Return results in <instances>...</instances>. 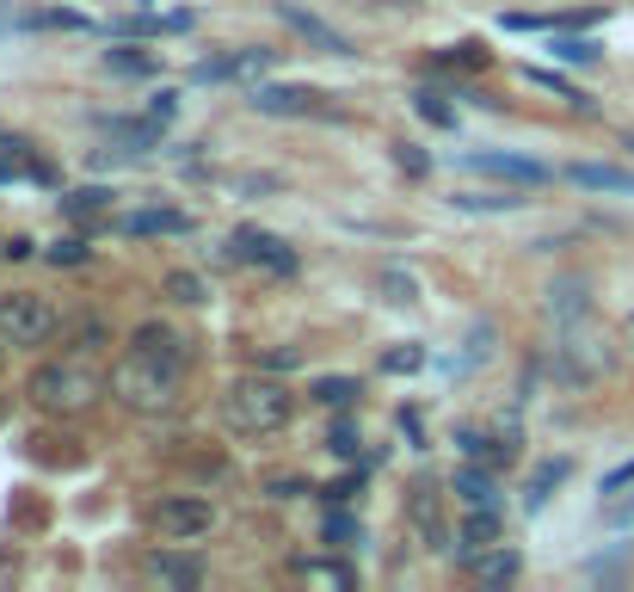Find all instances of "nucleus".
Masks as SVG:
<instances>
[{
  "instance_id": "1",
  "label": "nucleus",
  "mask_w": 634,
  "mask_h": 592,
  "mask_svg": "<svg viewBox=\"0 0 634 592\" xmlns=\"http://www.w3.org/2000/svg\"><path fill=\"white\" fill-rule=\"evenodd\" d=\"M179 352H148V346H130V359L111 371V395L124 407H136V414H160V407H173V395H179Z\"/></svg>"
},
{
  "instance_id": "2",
  "label": "nucleus",
  "mask_w": 634,
  "mask_h": 592,
  "mask_svg": "<svg viewBox=\"0 0 634 592\" xmlns=\"http://www.w3.org/2000/svg\"><path fill=\"white\" fill-rule=\"evenodd\" d=\"M290 414H296V395L283 390L278 376H241L229 395H222V420L234 426L241 438H271V432H283L290 426Z\"/></svg>"
},
{
  "instance_id": "3",
  "label": "nucleus",
  "mask_w": 634,
  "mask_h": 592,
  "mask_svg": "<svg viewBox=\"0 0 634 592\" xmlns=\"http://www.w3.org/2000/svg\"><path fill=\"white\" fill-rule=\"evenodd\" d=\"M25 395H32L44 414H80V407H93L99 395H105V383H99L87 364L56 359V364H37V371L25 376Z\"/></svg>"
},
{
  "instance_id": "4",
  "label": "nucleus",
  "mask_w": 634,
  "mask_h": 592,
  "mask_svg": "<svg viewBox=\"0 0 634 592\" xmlns=\"http://www.w3.org/2000/svg\"><path fill=\"white\" fill-rule=\"evenodd\" d=\"M49 333H56V309H49V296H37V290L0 296V340H7V346H44Z\"/></svg>"
},
{
  "instance_id": "5",
  "label": "nucleus",
  "mask_w": 634,
  "mask_h": 592,
  "mask_svg": "<svg viewBox=\"0 0 634 592\" xmlns=\"http://www.w3.org/2000/svg\"><path fill=\"white\" fill-rule=\"evenodd\" d=\"M210 525H216V506L203 494H173L155 506V530L167 544H198V537H210Z\"/></svg>"
},
{
  "instance_id": "6",
  "label": "nucleus",
  "mask_w": 634,
  "mask_h": 592,
  "mask_svg": "<svg viewBox=\"0 0 634 592\" xmlns=\"http://www.w3.org/2000/svg\"><path fill=\"white\" fill-rule=\"evenodd\" d=\"M463 167L468 173H487V179H499V186H548V179H555L542 161L505 155V149H475V155H463Z\"/></svg>"
},
{
  "instance_id": "7",
  "label": "nucleus",
  "mask_w": 634,
  "mask_h": 592,
  "mask_svg": "<svg viewBox=\"0 0 634 592\" xmlns=\"http://www.w3.org/2000/svg\"><path fill=\"white\" fill-rule=\"evenodd\" d=\"M247 106L265 111V118H314V111H326V94H314V87H253Z\"/></svg>"
},
{
  "instance_id": "8",
  "label": "nucleus",
  "mask_w": 634,
  "mask_h": 592,
  "mask_svg": "<svg viewBox=\"0 0 634 592\" xmlns=\"http://www.w3.org/2000/svg\"><path fill=\"white\" fill-rule=\"evenodd\" d=\"M234 253H241L247 265H265L271 278H290L296 272L290 241H278V234H265V229H234Z\"/></svg>"
},
{
  "instance_id": "9",
  "label": "nucleus",
  "mask_w": 634,
  "mask_h": 592,
  "mask_svg": "<svg viewBox=\"0 0 634 592\" xmlns=\"http://www.w3.org/2000/svg\"><path fill=\"white\" fill-rule=\"evenodd\" d=\"M278 19H283V25H290L296 37H302V44H314V50H321V56H352V37H345V32H333L326 19L302 13L296 0H278Z\"/></svg>"
},
{
  "instance_id": "10",
  "label": "nucleus",
  "mask_w": 634,
  "mask_h": 592,
  "mask_svg": "<svg viewBox=\"0 0 634 592\" xmlns=\"http://www.w3.org/2000/svg\"><path fill=\"white\" fill-rule=\"evenodd\" d=\"M278 63V50H234V56H210V63H198L191 68V80H253V75H265V68Z\"/></svg>"
},
{
  "instance_id": "11",
  "label": "nucleus",
  "mask_w": 634,
  "mask_h": 592,
  "mask_svg": "<svg viewBox=\"0 0 634 592\" xmlns=\"http://www.w3.org/2000/svg\"><path fill=\"white\" fill-rule=\"evenodd\" d=\"M407 518H413L419 544L449 549V537H444V487H437V482H419V487H413V500H407Z\"/></svg>"
},
{
  "instance_id": "12",
  "label": "nucleus",
  "mask_w": 634,
  "mask_h": 592,
  "mask_svg": "<svg viewBox=\"0 0 634 592\" xmlns=\"http://www.w3.org/2000/svg\"><path fill=\"white\" fill-rule=\"evenodd\" d=\"M505 544V518H499V506H475V513L463 518V530H456V556L475 561L480 549Z\"/></svg>"
},
{
  "instance_id": "13",
  "label": "nucleus",
  "mask_w": 634,
  "mask_h": 592,
  "mask_svg": "<svg viewBox=\"0 0 634 592\" xmlns=\"http://www.w3.org/2000/svg\"><path fill=\"white\" fill-rule=\"evenodd\" d=\"M548 315H555V321H586V315H591V284L579 278V272L555 278V284H548Z\"/></svg>"
},
{
  "instance_id": "14",
  "label": "nucleus",
  "mask_w": 634,
  "mask_h": 592,
  "mask_svg": "<svg viewBox=\"0 0 634 592\" xmlns=\"http://www.w3.org/2000/svg\"><path fill=\"white\" fill-rule=\"evenodd\" d=\"M567 179L579 191H622V198H634V173L610 167V161H579V167H567Z\"/></svg>"
},
{
  "instance_id": "15",
  "label": "nucleus",
  "mask_w": 634,
  "mask_h": 592,
  "mask_svg": "<svg viewBox=\"0 0 634 592\" xmlns=\"http://www.w3.org/2000/svg\"><path fill=\"white\" fill-rule=\"evenodd\" d=\"M449 494L463 500L468 513H475V506H499V482H493V469H487V463H468V469H456V482H449Z\"/></svg>"
},
{
  "instance_id": "16",
  "label": "nucleus",
  "mask_w": 634,
  "mask_h": 592,
  "mask_svg": "<svg viewBox=\"0 0 634 592\" xmlns=\"http://www.w3.org/2000/svg\"><path fill=\"white\" fill-rule=\"evenodd\" d=\"M468 568H475V580H480V586H511V580H518V568H524V561H518V549L493 544V549H480V556L468 561Z\"/></svg>"
},
{
  "instance_id": "17",
  "label": "nucleus",
  "mask_w": 634,
  "mask_h": 592,
  "mask_svg": "<svg viewBox=\"0 0 634 592\" xmlns=\"http://www.w3.org/2000/svg\"><path fill=\"white\" fill-rule=\"evenodd\" d=\"M456 210H468V217H511V210H524V198H518V191H456Z\"/></svg>"
},
{
  "instance_id": "18",
  "label": "nucleus",
  "mask_w": 634,
  "mask_h": 592,
  "mask_svg": "<svg viewBox=\"0 0 634 592\" xmlns=\"http://www.w3.org/2000/svg\"><path fill=\"white\" fill-rule=\"evenodd\" d=\"M148 574H155L160 586H203V561H191V556H167V549H160V556L148 561Z\"/></svg>"
},
{
  "instance_id": "19",
  "label": "nucleus",
  "mask_w": 634,
  "mask_h": 592,
  "mask_svg": "<svg viewBox=\"0 0 634 592\" xmlns=\"http://www.w3.org/2000/svg\"><path fill=\"white\" fill-rule=\"evenodd\" d=\"M567 469H572V457L536 463V475H530V487H524V506H530V513H542V506H548V494H555V487L567 482Z\"/></svg>"
},
{
  "instance_id": "20",
  "label": "nucleus",
  "mask_w": 634,
  "mask_h": 592,
  "mask_svg": "<svg viewBox=\"0 0 634 592\" xmlns=\"http://www.w3.org/2000/svg\"><path fill=\"white\" fill-rule=\"evenodd\" d=\"M118 32H130V37H160V32H191V13H130V19H118Z\"/></svg>"
},
{
  "instance_id": "21",
  "label": "nucleus",
  "mask_w": 634,
  "mask_h": 592,
  "mask_svg": "<svg viewBox=\"0 0 634 592\" xmlns=\"http://www.w3.org/2000/svg\"><path fill=\"white\" fill-rule=\"evenodd\" d=\"M191 222L179 210H130L124 217V234H186Z\"/></svg>"
},
{
  "instance_id": "22",
  "label": "nucleus",
  "mask_w": 634,
  "mask_h": 592,
  "mask_svg": "<svg viewBox=\"0 0 634 592\" xmlns=\"http://www.w3.org/2000/svg\"><path fill=\"white\" fill-rule=\"evenodd\" d=\"M105 130L124 142L130 155H142V149H155V142H160V130H167V124H155V118H142V124H136V118H111Z\"/></svg>"
},
{
  "instance_id": "23",
  "label": "nucleus",
  "mask_w": 634,
  "mask_h": 592,
  "mask_svg": "<svg viewBox=\"0 0 634 592\" xmlns=\"http://www.w3.org/2000/svg\"><path fill=\"white\" fill-rule=\"evenodd\" d=\"M309 395L321 407H352L364 390H357V376H321V383H309Z\"/></svg>"
},
{
  "instance_id": "24",
  "label": "nucleus",
  "mask_w": 634,
  "mask_h": 592,
  "mask_svg": "<svg viewBox=\"0 0 634 592\" xmlns=\"http://www.w3.org/2000/svg\"><path fill=\"white\" fill-rule=\"evenodd\" d=\"M321 537H326L333 549H357V544H364V518H352V513H326Z\"/></svg>"
},
{
  "instance_id": "25",
  "label": "nucleus",
  "mask_w": 634,
  "mask_h": 592,
  "mask_svg": "<svg viewBox=\"0 0 634 592\" xmlns=\"http://www.w3.org/2000/svg\"><path fill=\"white\" fill-rule=\"evenodd\" d=\"M376 284H382L388 303H413V296H419V278L407 272V265H382V272H376Z\"/></svg>"
},
{
  "instance_id": "26",
  "label": "nucleus",
  "mask_w": 634,
  "mask_h": 592,
  "mask_svg": "<svg viewBox=\"0 0 634 592\" xmlns=\"http://www.w3.org/2000/svg\"><path fill=\"white\" fill-rule=\"evenodd\" d=\"M105 68L111 75H155V56H148V50H105Z\"/></svg>"
},
{
  "instance_id": "27",
  "label": "nucleus",
  "mask_w": 634,
  "mask_h": 592,
  "mask_svg": "<svg viewBox=\"0 0 634 592\" xmlns=\"http://www.w3.org/2000/svg\"><path fill=\"white\" fill-rule=\"evenodd\" d=\"M63 210H68V217H99V210H111V191H99V186L68 191V198H63Z\"/></svg>"
},
{
  "instance_id": "28",
  "label": "nucleus",
  "mask_w": 634,
  "mask_h": 592,
  "mask_svg": "<svg viewBox=\"0 0 634 592\" xmlns=\"http://www.w3.org/2000/svg\"><path fill=\"white\" fill-rule=\"evenodd\" d=\"M413 106H419V118H425V124L456 130V106H444V94H413Z\"/></svg>"
},
{
  "instance_id": "29",
  "label": "nucleus",
  "mask_w": 634,
  "mask_h": 592,
  "mask_svg": "<svg viewBox=\"0 0 634 592\" xmlns=\"http://www.w3.org/2000/svg\"><path fill=\"white\" fill-rule=\"evenodd\" d=\"M487 63V50L468 37V44H449V50H437V68H480Z\"/></svg>"
},
{
  "instance_id": "30",
  "label": "nucleus",
  "mask_w": 634,
  "mask_h": 592,
  "mask_svg": "<svg viewBox=\"0 0 634 592\" xmlns=\"http://www.w3.org/2000/svg\"><path fill=\"white\" fill-rule=\"evenodd\" d=\"M167 290L179 296V303H210V284H203L198 272H167Z\"/></svg>"
},
{
  "instance_id": "31",
  "label": "nucleus",
  "mask_w": 634,
  "mask_h": 592,
  "mask_svg": "<svg viewBox=\"0 0 634 592\" xmlns=\"http://www.w3.org/2000/svg\"><path fill=\"white\" fill-rule=\"evenodd\" d=\"M530 87H548V94H555V99H572V106H591L586 94H572V87H567V80L555 75V68H530Z\"/></svg>"
},
{
  "instance_id": "32",
  "label": "nucleus",
  "mask_w": 634,
  "mask_h": 592,
  "mask_svg": "<svg viewBox=\"0 0 634 592\" xmlns=\"http://www.w3.org/2000/svg\"><path fill=\"white\" fill-rule=\"evenodd\" d=\"M555 56L560 63H598V44L591 37H555Z\"/></svg>"
},
{
  "instance_id": "33",
  "label": "nucleus",
  "mask_w": 634,
  "mask_h": 592,
  "mask_svg": "<svg viewBox=\"0 0 634 592\" xmlns=\"http://www.w3.org/2000/svg\"><path fill=\"white\" fill-rule=\"evenodd\" d=\"M326 445H333V457H357V445H364V438H357V426H352V420H333Z\"/></svg>"
},
{
  "instance_id": "34",
  "label": "nucleus",
  "mask_w": 634,
  "mask_h": 592,
  "mask_svg": "<svg viewBox=\"0 0 634 592\" xmlns=\"http://www.w3.org/2000/svg\"><path fill=\"white\" fill-rule=\"evenodd\" d=\"M302 364V352H290V346H278V352H253V371H296Z\"/></svg>"
},
{
  "instance_id": "35",
  "label": "nucleus",
  "mask_w": 634,
  "mask_h": 592,
  "mask_svg": "<svg viewBox=\"0 0 634 592\" xmlns=\"http://www.w3.org/2000/svg\"><path fill=\"white\" fill-rule=\"evenodd\" d=\"M419 364H425L419 346H394V352H382V371H419Z\"/></svg>"
},
{
  "instance_id": "36",
  "label": "nucleus",
  "mask_w": 634,
  "mask_h": 592,
  "mask_svg": "<svg viewBox=\"0 0 634 592\" xmlns=\"http://www.w3.org/2000/svg\"><path fill=\"white\" fill-rule=\"evenodd\" d=\"M394 161H401V167L413 173V179H425V173H432V161H425V149H413V142H401V149H394Z\"/></svg>"
},
{
  "instance_id": "37",
  "label": "nucleus",
  "mask_w": 634,
  "mask_h": 592,
  "mask_svg": "<svg viewBox=\"0 0 634 592\" xmlns=\"http://www.w3.org/2000/svg\"><path fill=\"white\" fill-rule=\"evenodd\" d=\"M49 260H56V265H80V260H87V241H80V234H68V241H56V248H49Z\"/></svg>"
},
{
  "instance_id": "38",
  "label": "nucleus",
  "mask_w": 634,
  "mask_h": 592,
  "mask_svg": "<svg viewBox=\"0 0 634 592\" xmlns=\"http://www.w3.org/2000/svg\"><path fill=\"white\" fill-rule=\"evenodd\" d=\"M148 118H155V124H173V118H179V94H155L148 99Z\"/></svg>"
},
{
  "instance_id": "39",
  "label": "nucleus",
  "mask_w": 634,
  "mask_h": 592,
  "mask_svg": "<svg viewBox=\"0 0 634 592\" xmlns=\"http://www.w3.org/2000/svg\"><path fill=\"white\" fill-rule=\"evenodd\" d=\"M364 494V482H357V475H340V482L326 487V500H333V506H345V500H357Z\"/></svg>"
},
{
  "instance_id": "40",
  "label": "nucleus",
  "mask_w": 634,
  "mask_h": 592,
  "mask_svg": "<svg viewBox=\"0 0 634 592\" xmlns=\"http://www.w3.org/2000/svg\"><path fill=\"white\" fill-rule=\"evenodd\" d=\"M622 487H634V463H622V469L603 475V494H622Z\"/></svg>"
},
{
  "instance_id": "41",
  "label": "nucleus",
  "mask_w": 634,
  "mask_h": 592,
  "mask_svg": "<svg viewBox=\"0 0 634 592\" xmlns=\"http://www.w3.org/2000/svg\"><path fill=\"white\" fill-rule=\"evenodd\" d=\"M401 432H407V445H419V438H425V420H419L413 407H401Z\"/></svg>"
},
{
  "instance_id": "42",
  "label": "nucleus",
  "mask_w": 634,
  "mask_h": 592,
  "mask_svg": "<svg viewBox=\"0 0 634 592\" xmlns=\"http://www.w3.org/2000/svg\"><path fill=\"white\" fill-rule=\"evenodd\" d=\"M376 7H413V0H376Z\"/></svg>"
},
{
  "instance_id": "43",
  "label": "nucleus",
  "mask_w": 634,
  "mask_h": 592,
  "mask_svg": "<svg viewBox=\"0 0 634 592\" xmlns=\"http://www.w3.org/2000/svg\"><path fill=\"white\" fill-rule=\"evenodd\" d=\"M622 149H629V155H634V136H629V142H622Z\"/></svg>"
},
{
  "instance_id": "44",
  "label": "nucleus",
  "mask_w": 634,
  "mask_h": 592,
  "mask_svg": "<svg viewBox=\"0 0 634 592\" xmlns=\"http://www.w3.org/2000/svg\"><path fill=\"white\" fill-rule=\"evenodd\" d=\"M0 142H13V136H7V130H0Z\"/></svg>"
}]
</instances>
